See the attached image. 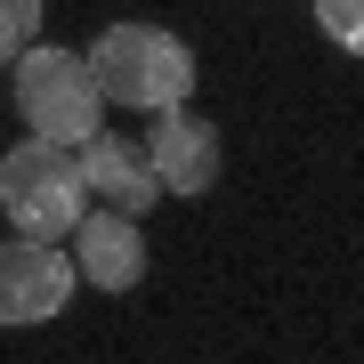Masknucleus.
<instances>
[{
  "label": "nucleus",
  "instance_id": "1",
  "mask_svg": "<svg viewBox=\"0 0 364 364\" xmlns=\"http://www.w3.org/2000/svg\"><path fill=\"white\" fill-rule=\"evenodd\" d=\"M90 73L105 105H130V114H162V105H186L195 90V49H186L170 25H138V16H122V25H105L90 41Z\"/></svg>",
  "mask_w": 364,
  "mask_h": 364
},
{
  "label": "nucleus",
  "instance_id": "2",
  "mask_svg": "<svg viewBox=\"0 0 364 364\" xmlns=\"http://www.w3.org/2000/svg\"><path fill=\"white\" fill-rule=\"evenodd\" d=\"M90 210V178H81V154L57 138H25L0 154V219L16 235H41V243H65L73 219Z\"/></svg>",
  "mask_w": 364,
  "mask_h": 364
},
{
  "label": "nucleus",
  "instance_id": "3",
  "mask_svg": "<svg viewBox=\"0 0 364 364\" xmlns=\"http://www.w3.org/2000/svg\"><path fill=\"white\" fill-rule=\"evenodd\" d=\"M16 114H25L33 138L81 146L90 130H105V90L90 73V49H33L16 57Z\"/></svg>",
  "mask_w": 364,
  "mask_h": 364
},
{
  "label": "nucleus",
  "instance_id": "4",
  "mask_svg": "<svg viewBox=\"0 0 364 364\" xmlns=\"http://www.w3.org/2000/svg\"><path fill=\"white\" fill-rule=\"evenodd\" d=\"M73 259L57 243H41V235H9L0 243V324L9 332H33V324H57L73 299Z\"/></svg>",
  "mask_w": 364,
  "mask_h": 364
},
{
  "label": "nucleus",
  "instance_id": "5",
  "mask_svg": "<svg viewBox=\"0 0 364 364\" xmlns=\"http://www.w3.org/2000/svg\"><path fill=\"white\" fill-rule=\"evenodd\" d=\"M146 162H154L162 195H210L219 186V130L195 105H162L154 130H146Z\"/></svg>",
  "mask_w": 364,
  "mask_h": 364
},
{
  "label": "nucleus",
  "instance_id": "6",
  "mask_svg": "<svg viewBox=\"0 0 364 364\" xmlns=\"http://www.w3.org/2000/svg\"><path fill=\"white\" fill-rule=\"evenodd\" d=\"M73 275H81L90 291H130L138 275H146V235H138L130 210L97 203V210L73 219Z\"/></svg>",
  "mask_w": 364,
  "mask_h": 364
},
{
  "label": "nucleus",
  "instance_id": "7",
  "mask_svg": "<svg viewBox=\"0 0 364 364\" xmlns=\"http://www.w3.org/2000/svg\"><path fill=\"white\" fill-rule=\"evenodd\" d=\"M81 178H90V203H114V210H130V219H146L154 195H162L146 146L114 138V130H90V138H81Z\"/></svg>",
  "mask_w": 364,
  "mask_h": 364
},
{
  "label": "nucleus",
  "instance_id": "8",
  "mask_svg": "<svg viewBox=\"0 0 364 364\" xmlns=\"http://www.w3.org/2000/svg\"><path fill=\"white\" fill-rule=\"evenodd\" d=\"M316 25H324V41H332V49L364 57V0H316Z\"/></svg>",
  "mask_w": 364,
  "mask_h": 364
},
{
  "label": "nucleus",
  "instance_id": "9",
  "mask_svg": "<svg viewBox=\"0 0 364 364\" xmlns=\"http://www.w3.org/2000/svg\"><path fill=\"white\" fill-rule=\"evenodd\" d=\"M33 33H41V0H0V65H16Z\"/></svg>",
  "mask_w": 364,
  "mask_h": 364
}]
</instances>
